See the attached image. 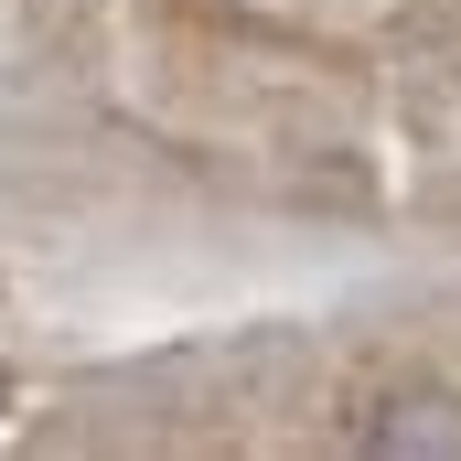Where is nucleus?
Instances as JSON below:
<instances>
[{
	"instance_id": "obj_1",
	"label": "nucleus",
	"mask_w": 461,
	"mask_h": 461,
	"mask_svg": "<svg viewBox=\"0 0 461 461\" xmlns=\"http://www.w3.org/2000/svg\"><path fill=\"white\" fill-rule=\"evenodd\" d=\"M365 451H461V397H386Z\"/></svg>"
}]
</instances>
